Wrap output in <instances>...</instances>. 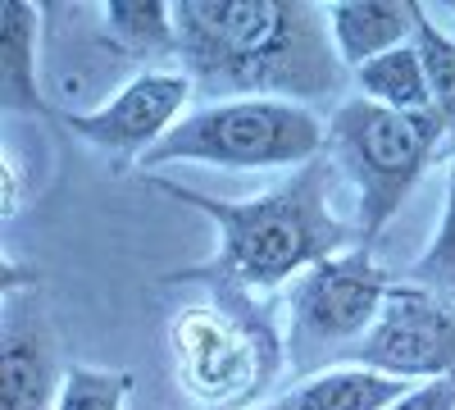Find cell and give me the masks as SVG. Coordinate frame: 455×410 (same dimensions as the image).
I'll return each instance as SVG.
<instances>
[{"label": "cell", "mask_w": 455, "mask_h": 410, "mask_svg": "<svg viewBox=\"0 0 455 410\" xmlns=\"http://www.w3.org/2000/svg\"><path fill=\"white\" fill-rule=\"evenodd\" d=\"M328 146V119L296 100H214L187 109V119L150 151L137 173L164 165H205V169H300Z\"/></svg>", "instance_id": "obj_5"}, {"label": "cell", "mask_w": 455, "mask_h": 410, "mask_svg": "<svg viewBox=\"0 0 455 410\" xmlns=\"http://www.w3.org/2000/svg\"><path fill=\"white\" fill-rule=\"evenodd\" d=\"M405 278L455 301V156H451V169H446V201H442L437 233H433V242L424 246V255L410 265Z\"/></svg>", "instance_id": "obj_17"}, {"label": "cell", "mask_w": 455, "mask_h": 410, "mask_svg": "<svg viewBox=\"0 0 455 410\" xmlns=\"http://www.w3.org/2000/svg\"><path fill=\"white\" fill-rule=\"evenodd\" d=\"M178 68L196 83L205 105L214 100H347L328 14L300 0H178Z\"/></svg>", "instance_id": "obj_1"}, {"label": "cell", "mask_w": 455, "mask_h": 410, "mask_svg": "<svg viewBox=\"0 0 455 410\" xmlns=\"http://www.w3.org/2000/svg\"><path fill=\"white\" fill-rule=\"evenodd\" d=\"M323 14L341 64L355 73L369 60L414 42L419 5L414 0H332V5H323Z\"/></svg>", "instance_id": "obj_11"}, {"label": "cell", "mask_w": 455, "mask_h": 410, "mask_svg": "<svg viewBox=\"0 0 455 410\" xmlns=\"http://www.w3.org/2000/svg\"><path fill=\"white\" fill-rule=\"evenodd\" d=\"M68 365H60V333L42 296L5 292L0 310V410H55Z\"/></svg>", "instance_id": "obj_9"}, {"label": "cell", "mask_w": 455, "mask_h": 410, "mask_svg": "<svg viewBox=\"0 0 455 410\" xmlns=\"http://www.w3.org/2000/svg\"><path fill=\"white\" fill-rule=\"evenodd\" d=\"M192 100H196V83L182 68H141L105 105L64 109V133L114 156L119 165H141L187 119Z\"/></svg>", "instance_id": "obj_8"}, {"label": "cell", "mask_w": 455, "mask_h": 410, "mask_svg": "<svg viewBox=\"0 0 455 410\" xmlns=\"http://www.w3.org/2000/svg\"><path fill=\"white\" fill-rule=\"evenodd\" d=\"M387 410H455V374L433 379V383H414L396 406Z\"/></svg>", "instance_id": "obj_18"}, {"label": "cell", "mask_w": 455, "mask_h": 410, "mask_svg": "<svg viewBox=\"0 0 455 410\" xmlns=\"http://www.w3.org/2000/svg\"><path fill=\"white\" fill-rule=\"evenodd\" d=\"M164 351L178 388L205 410H242L269 392L287 365V333L269 301L205 292L164 324Z\"/></svg>", "instance_id": "obj_3"}, {"label": "cell", "mask_w": 455, "mask_h": 410, "mask_svg": "<svg viewBox=\"0 0 455 410\" xmlns=\"http://www.w3.org/2000/svg\"><path fill=\"white\" fill-rule=\"evenodd\" d=\"M414 383L378 374L364 365H328L319 374H306L296 388L269 397L259 410H387Z\"/></svg>", "instance_id": "obj_12"}, {"label": "cell", "mask_w": 455, "mask_h": 410, "mask_svg": "<svg viewBox=\"0 0 455 410\" xmlns=\"http://www.w3.org/2000/svg\"><path fill=\"white\" fill-rule=\"evenodd\" d=\"M137 392L132 369H100V365H68L64 392L55 410H128Z\"/></svg>", "instance_id": "obj_16"}, {"label": "cell", "mask_w": 455, "mask_h": 410, "mask_svg": "<svg viewBox=\"0 0 455 410\" xmlns=\"http://www.w3.org/2000/svg\"><path fill=\"white\" fill-rule=\"evenodd\" d=\"M146 182L160 197L205 214L219 233L214 255L205 265L164 274L169 287L192 283L205 292L269 301L274 292H287L306 269L360 246L355 223H347L332 210L337 169L328 156H315L310 165L291 169L278 188L246 197V201H223V197H210L196 188H182V182H173L164 173H146Z\"/></svg>", "instance_id": "obj_2"}, {"label": "cell", "mask_w": 455, "mask_h": 410, "mask_svg": "<svg viewBox=\"0 0 455 410\" xmlns=\"http://www.w3.org/2000/svg\"><path fill=\"white\" fill-rule=\"evenodd\" d=\"M446 124L437 109L401 115V109L373 105L364 96H347L328 115V146L337 178L355 188V233L360 246L373 251L378 233L396 219L410 192L424 182V173L442 156Z\"/></svg>", "instance_id": "obj_4"}, {"label": "cell", "mask_w": 455, "mask_h": 410, "mask_svg": "<svg viewBox=\"0 0 455 410\" xmlns=\"http://www.w3.org/2000/svg\"><path fill=\"white\" fill-rule=\"evenodd\" d=\"M42 10L28 0H5L0 5V105L5 115L42 119L46 128H64V109H55L42 92Z\"/></svg>", "instance_id": "obj_10"}, {"label": "cell", "mask_w": 455, "mask_h": 410, "mask_svg": "<svg viewBox=\"0 0 455 410\" xmlns=\"http://www.w3.org/2000/svg\"><path fill=\"white\" fill-rule=\"evenodd\" d=\"M392 292V274L369 246H351L323 265L306 269L287 292V365L291 369H328L373 328Z\"/></svg>", "instance_id": "obj_6"}, {"label": "cell", "mask_w": 455, "mask_h": 410, "mask_svg": "<svg viewBox=\"0 0 455 410\" xmlns=\"http://www.w3.org/2000/svg\"><path fill=\"white\" fill-rule=\"evenodd\" d=\"M414 46L424 55V73L433 87V109L446 124V137L455 141V36L419 5V19H414Z\"/></svg>", "instance_id": "obj_15"}, {"label": "cell", "mask_w": 455, "mask_h": 410, "mask_svg": "<svg viewBox=\"0 0 455 410\" xmlns=\"http://www.w3.org/2000/svg\"><path fill=\"white\" fill-rule=\"evenodd\" d=\"M96 36L109 55L150 68H169V60H178L173 5H160V0H105L96 10Z\"/></svg>", "instance_id": "obj_13"}, {"label": "cell", "mask_w": 455, "mask_h": 410, "mask_svg": "<svg viewBox=\"0 0 455 410\" xmlns=\"http://www.w3.org/2000/svg\"><path fill=\"white\" fill-rule=\"evenodd\" d=\"M355 96L373 100V105H387L401 109V115H419V109H433V87H428V73H424V55L419 46H401L369 60L364 68L351 73Z\"/></svg>", "instance_id": "obj_14"}, {"label": "cell", "mask_w": 455, "mask_h": 410, "mask_svg": "<svg viewBox=\"0 0 455 410\" xmlns=\"http://www.w3.org/2000/svg\"><path fill=\"white\" fill-rule=\"evenodd\" d=\"M341 365H364L405 383H433L455 374V301L419 283H392L373 328Z\"/></svg>", "instance_id": "obj_7"}, {"label": "cell", "mask_w": 455, "mask_h": 410, "mask_svg": "<svg viewBox=\"0 0 455 410\" xmlns=\"http://www.w3.org/2000/svg\"><path fill=\"white\" fill-rule=\"evenodd\" d=\"M451 14H455V5H451Z\"/></svg>", "instance_id": "obj_19"}]
</instances>
